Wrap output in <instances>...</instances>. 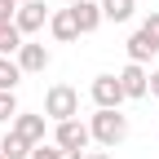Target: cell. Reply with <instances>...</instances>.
Listing matches in <instances>:
<instances>
[{
  "label": "cell",
  "instance_id": "obj_6",
  "mask_svg": "<svg viewBox=\"0 0 159 159\" xmlns=\"http://www.w3.org/2000/svg\"><path fill=\"white\" fill-rule=\"evenodd\" d=\"M13 57H18V66H22V75H35V71H44L53 62V53L44 44H35V40H22V49H18Z\"/></svg>",
  "mask_w": 159,
  "mask_h": 159
},
{
  "label": "cell",
  "instance_id": "obj_24",
  "mask_svg": "<svg viewBox=\"0 0 159 159\" xmlns=\"http://www.w3.org/2000/svg\"><path fill=\"white\" fill-rule=\"evenodd\" d=\"M0 159H5V150H0Z\"/></svg>",
  "mask_w": 159,
  "mask_h": 159
},
{
  "label": "cell",
  "instance_id": "obj_16",
  "mask_svg": "<svg viewBox=\"0 0 159 159\" xmlns=\"http://www.w3.org/2000/svg\"><path fill=\"white\" fill-rule=\"evenodd\" d=\"M18 111H22V106H18V97H13V93H0V124H13Z\"/></svg>",
  "mask_w": 159,
  "mask_h": 159
},
{
  "label": "cell",
  "instance_id": "obj_20",
  "mask_svg": "<svg viewBox=\"0 0 159 159\" xmlns=\"http://www.w3.org/2000/svg\"><path fill=\"white\" fill-rule=\"evenodd\" d=\"M146 97H159V66L150 71V93H146Z\"/></svg>",
  "mask_w": 159,
  "mask_h": 159
},
{
  "label": "cell",
  "instance_id": "obj_11",
  "mask_svg": "<svg viewBox=\"0 0 159 159\" xmlns=\"http://www.w3.org/2000/svg\"><path fill=\"white\" fill-rule=\"evenodd\" d=\"M0 150H5V159H31V142L22 133H13V128L0 137Z\"/></svg>",
  "mask_w": 159,
  "mask_h": 159
},
{
  "label": "cell",
  "instance_id": "obj_3",
  "mask_svg": "<svg viewBox=\"0 0 159 159\" xmlns=\"http://www.w3.org/2000/svg\"><path fill=\"white\" fill-rule=\"evenodd\" d=\"M53 146H62V150H89L93 146V133L84 119H62V124H53Z\"/></svg>",
  "mask_w": 159,
  "mask_h": 159
},
{
  "label": "cell",
  "instance_id": "obj_23",
  "mask_svg": "<svg viewBox=\"0 0 159 159\" xmlns=\"http://www.w3.org/2000/svg\"><path fill=\"white\" fill-rule=\"evenodd\" d=\"M66 5H80V0H66Z\"/></svg>",
  "mask_w": 159,
  "mask_h": 159
},
{
  "label": "cell",
  "instance_id": "obj_19",
  "mask_svg": "<svg viewBox=\"0 0 159 159\" xmlns=\"http://www.w3.org/2000/svg\"><path fill=\"white\" fill-rule=\"evenodd\" d=\"M13 13H18L13 0H0V27H9V22H13Z\"/></svg>",
  "mask_w": 159,
  "mask_h": 159
},
{
  "label": "cell",
  "instance_id": "obj_18",
  "mask_svg": "<svg viewBox=\"0 0 159 159\" xmlns=\"http://www.w3.org/2000/svg\"><path fill=\"white\" fill-rule=\"evenodd\" d=\"M142 35L150 40V44H155V49H159V13H150V18H146V22H142Z\"/></svg>",
  "mask_w": 159,
  "mask_h": 159
},
{
  "label": "cell",
  "instance_id": "obj_5",
  "mask_svg": "<svg viewBox=\"0 0 159 159\" xmlns=\"http://www.w3.org/2000/svg\"><path fill=\"white\" fill-rule=\"evenodd\" d=\"M13 27L22 31V35L44 31V27H49V9H44V0H27V5H18V13H13Z\"/></svg>",
  "mask_w": 159,
  "mask_h": 159
},
{
  "label": "cell",
  "instance_id": "obj_21",
  "mask_svg": "<svg viewBox=\"0 0 159 159\" xmlns=\"http://www.w3.org/2000/svg\"><path fill=\"white\" fill-rule=\"evenodd\" d=\"M84 159H111V150H84Z\"/></svg>",
  "mask_w": 159,
  "mask_h": 159
},
{
  "label": "cell",
  "instance_id": "obj_7",
  "mask_svg": "<svg viewBox=\"0 0 159 159\" xmlns=\"http://www.w3.org/2000/svg\"><path fill=\"white\" fill-rule=\"evenodd\" d=\"M119 84H124V97H133V102H137V97L150 93V71H146L142 62H128L124 71H119Z\"/></svg>",
  "mask_w": 159,
  "mask_h": 159
},
{
  "label": "cell",
  "instance_id": "obj_8",
  "mask_svg": "<svg viewBox=\"0 0 159 159\" xmlns=\"http://www.w3.org/2000/svg\"><path fill=\"white\" fill-rule=\"evenodd\" d=\"M49 31H53V40H57V44H71V40H80V27H75V13H71V5L49 13Z\"/></svg>",
  "mask_w": 159,
  "mask_h": 159
},
{
  "label": "cell",
  "instance_id": "obj_9",
  "mask_svg": "<svg viewBox=\"0 0 159 159\" xmlns=\"http://www.w3.org/2000/svg\"><path fill=\"white\" fill-rule=\"evenodd\" d=\"M71 13H75V27H80V35H93L97 27L106 22V18H102V5H97V0H80V5H71Z\"/></svg>",
  "mask_w": 159,
  "mask_h": 159
},
{
  "label": "cell",
  "instance_id": "obj_1",
  "mask_svg": "<svg viewBox=\"0 0 159 159\" xmlns=\"http://www.w3.org/2000/svg\"><path fill=\"white\" fill-rule=\"evenodd\" d=\"M89 133H93V142L102 146V150H115V146L128 137V115L97 106V115H89Z\"/></svg>",
  "mask_w": 159,
  "mask_h": 159
},
{
  "label": "cell",
  "instance_id": "obj_17",
  "mask_svg": "<svg viewBox=\"0 0 159 159\" xmlns=\"http://www.w3.org/2000/svg\"><path fill=\"white\" fill-rule=\"evenodd\" d=\"M31 159H62V146H53V142H40V146H31Z\"/></svg>",
  "mask_w": 159,
  "mask_h": 159
},
{
  "label": "cell",
  "instance_id": "obj_14",
  "mask_svg": "<svg viewBox=\"0 0 159 159\" xmlns=\"http://www.w3.org/2000/svg\"><path fill=\"white\" fill-rule=\"evenodd\" d=\"M22 84V66H18V57H0V93H13Z\"/></svg>",
  "mask_w": 159,
  "mask_h": 159
},
{
  "label": "cell",
  "instance_id": "obj_10",
  "mask_svg": "<svg viewBox=\"0 0 159 159\" xmlns=\"http://www.w3.org/2000/svg\"><path fill=\"white\" fill-rule=\"evenodd\" d=\"M44 124H49L44 115H31V111H18L9 128H13V133H22V137H27L31 146H40V142H44Z\"/></svg>",
  "mask_w": 159,
  "mask_h": 159
},
{
  "label": "cell",
  "instance_id": "obj_12",
  "mask_svg": "<svg viewBox=\"0 0 159 159\" xmlns=\"http://www.w3.org/2000/svg\"><path fill=\"white\" fill-rule=\"evenodd\" d=\"M102 5V18L106 22H128L133 9H137V0H97Z\"/></svg>",
  "mask_w": 159,
  "mask_h": 159
},
{
  "label": "cell",
  "instance_id": "obj_2",
  "mask_svg": "<svg viewBox=\"0 0 159 159\" xmlns=\"http://www.w3.org/2000/svg\"><path fill=\"white\" fill-rule=\"evenodd\" d=\"M75 115H80V93L71 84H53L44 93V119L62 124V119H75Z\"/></svg>",
  "mask_w": 159,
  "mask_h": 159
},
{
  "label": "cell",
  "instance_id": "obj_4",
  "mask_svg": "<svg viewBox=\"0 0 159 159\" xmlns=\"http://www.w3.org/2000/svg\"><path fill=\"white\" fill-rule=\"evenodd\" d=\"M89 97L97 106H106V111H119V102H128L124 97V84H119V75H97L93 84H89Z\"/></svg>",
  "mask_w": 159,
  "mask_h": 159
},
{
  "label": "cell",
  "instance_id": "obj_22",
  "mask_svg": "<svg viewBox=\"0 0 159 159\" xmlns=\"http://www.w3.org/2000/svg\"><path fill=\"white\" fill-rule=\"evenodd\" d=\"M13 5H27V0H13Z\"/></svg>",
  "mask_w": 159,
  "mask_h": 159
},
{
  "label": "cell",
  "instance_id": "obj_15",
  "mask_svg": "<svg viewBox=\"0 0 159 159\" xmlns=\"http://www.w3.org/2000/svg\"><path fill=\"white\" fill-rule=\"evenodd\" d=\"M22 40H27V35L18 31L13 22H9V27H0V57H13L18 49H22Z\"/></svg>",
  "mask_w": 159,
  "mask_h": 159
},
{
  "label": "cell",
  "instance_id": "obj_13",
  "mask_svg": "<svg viewBox=\"0 0 159 159\" xmlns=\"http://www.w3.org/2000/svg\"><path fill=\"white\" fill-rule=\"evenodd\" d=\"M155 53H159V49L150 44V40H146L142 31H133V35H128V62H142V66H146Z\"/></svg>",
  "mask_w": 159,
  "mask_h": 159
}]
</instances>
